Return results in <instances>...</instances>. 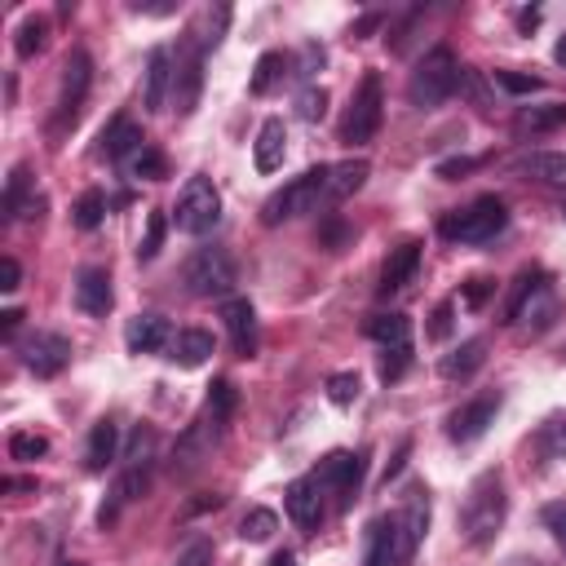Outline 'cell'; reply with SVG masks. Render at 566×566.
Returning <instances> with one entry per match:
<instances>
[{
    "label": "cell",
    "mask_w": 566,
    "mask_h": 566,
    "mask_svg": "<svg viewBox=\"0 0 566 566\" xmlns=\"http://www.w3.org/2000/svg\"><path fill=\"white\" fill-rule=\"evenodd\" d=\"M22 363H27V371L49 380L71 363V340L62 332H35V336L22 340Z\"/></svg>",
    "instance_id": "7c38bea8"
},
{
    "label": "cell",
    "mask_w": 566,
    "mask_h": 566,
    "mask_svg": "<svg viewBox=\"0 0 566 566\" xmlns=\"http://www.w3.org/2000/svg\"><path fill=\"white\" fill-rule=\"evenodd\" d=\"M177 566H212V548H208V544H190V548L177 557Z\"/></svg>",
    "instance_id": "7dc6e473"
},
{
    "label": "cell",
    "mask_w": 566,
    "mask_h": 566,
    "mask_svg": "<svg viewBox=\"0 0 566 566\" xmlns=\"http://www.w3.org/2000/svg\"><path fill=\"white\" fill-rule=\"evenodd\" d=\"M394 562H398V553H394V522H389V513H385V517H376V522L367 526L363 566H394Z\"/></svg>",
    "instance_id": "4316f807"
},
{
    "label": "cell",
    "mask_w": 566,
    "mask_h": 566,
    "mask_svg": "<svg viewBox=\"0 0 566 566\" xmlns=\"http://www.w3.org/2000/svg\"><path fill=\"white\" fill-rule=\"evenodd\" d=\"M283 509H287V517H292L301 531H314V526L323 522V486H318L314 478H296V482H287V491H283Z\"/></svg>",
    "instance_id": "5bb4252c"
},
{
    "label": "cell",
    "mask_w": 566,
    "mask_h": 566,
    "mask_svg": "<svg viewBox=\"0 0 566 566\" xmlns=\"http://www.w3.org/2000/svg\"><path fill=\"white\" fill-rule=\"evenodd\" d=\"M389 522H394V553H398V562H407L420 548V539L429 535V491L411 486L402 509L389 513Z\"/></svg>",
    "instance_id": "30bf717a"
},
{
    "label": "cell",
    "mask_w": 566,
    "mask_h": 566,
    "mask_svg": "<svg viewBox=\"0 0 566 566\" xmlns=\"http://www.w3.org/2000/svg\"><path fill=\"white\" fill-rule=\"evenodd\" d=\"M363 473H367V451H332L318 460L310 478L323 486V495H336V509H349L363 491Z\"/></svg>",
    "instance_id": "52a82bcc"
},
{
    "label": "cell",
    "mask_w": 566,
    "mask_h": 566,
    "mask_svg": "<svg viewBox=\"0 0 566 566\" xmlns=\"http://www.w3.org/2000/svg\"><path fill=\"white\" fill-rule=\"evenodd\" d=\"M115 455H119V424L115 420H97L93 433H88V447H84V469L102 473Z\"/></svg>",
    "instance_id": "603a6c76"
},
{
    "label": "cell",
    "mask_w": 566,
    "mask_h": 566,
    "mask_svg": "<svg viewBox=\"0 0 566 566\" xmlns=\"http://www.w3.org/2000/svg\"><path fill=\"white\" fill-rule=\"evenodd\" d=\"M142 146H146L142 128H137L133 119H124V115H119V119H111V124L102 128V146H97V150H102L106 159H119V164H128V159H133Z\"/></svg>",
    "instance_id": "7402d4cb"
},
{
    "label": "cell",
    "mask_w": 566,
    "mask_h": 566,
    "mask_svg": "<svg viewBox=\"0 0 566 566\" xmlns=\"http://www.w3.org/2000/svg\"><path fill=\"white\" fill-rule=\"evenodd\" d=\"M553 57L566 66V35H557V44H553Z\"/></svg>",
    "instance_id": "db71d44e"
},
{
    "label": "cell",
    "mask_w": 566,
    "mask_h": 566,
    "mask_svg": "<svg viewBox=\"0 0 566 566\" xmlns=\"http://www.w3.org/2000/svg\"><path fill=\"white\" fill-rule=\"evenodd\" d=\"M323 177H327V164L305 168L301 177H292L283 190H274V195L261 203V221H265V226H279V221H292V217H301V212L327 208V203H323Z\"/></svg>",
    "instance_id": "277c9868"
},
{
    "label": "cell",
    "mask_w": 566,
    "mask_h": 566,
    "mask_svg": "<svg viewBox=\"0 0 566 566\" xmlns=\"http://www.w3.org/2000/svg\"><path fill=\"white\" fill-rule=\"evenodd\" d=\"M49 451V438L44 433H27V429H18L13 438H9V455L13 460H40Z\"/></svg>",
    "instance_id": "60d3db41"
},
{
    "label": "cell",
    "mask_w": 566,
    "mask_h": 566,
    "mask_svg": "<svg viewBox=\"0 0 566 566\" xmlns=\"http://www.w3.org/2000/svg\"><path fill=\"white\" fill-rule=\"evenodd\" d=\"M367 336L380 340V349L385 345H411V318L407 314H376L367 323Z\"/></svg>",
    "instance_id": "f1b7e54d"
},
{
    "label": "cell",
    "mask_w": 566,
    "mask_h": 566,
    "mask_svg": "<svg viewBox=\"0 0 566 566\" xmlns=\"http://www.w3.org/2000/svg\"><path fill=\"white\" fill-rule=\"evenodd\" d=\"M93 84V62L84 49H71L66 66H62V88H57V115H53V133H66L75 119H80V106H84V93Z\"/></svg>",
    "instance_id": "9c48e42d"
},
{
    "label": "cell",
    "mask_w": 566,
    "mask_h": 566,
    "mask_svg": "<svg viewBox=\"0 0 566 566\" xmlns=\"http://www.w3.org/2000/svg\"><path fill=\"white\" fill-rule=\"evenodd\" d=\"M566 124V102H548V106H522L513 128L517 133H553Z\"/></svg>",
    "instance_id": "83f0119b"
},
{
    "label": "cell",
    "mask_w": 566,
    "mask_h": 566,
    "mask_svg": "<svg viewBox=\"0 0 566 566\" xmlns=\"http://www.w3.org/2000/svg\"><path fill=\"white\" fill-rule=\"evenodd\" d=\"M504 513H509V495H504V478L495 469L478 473L469 495H464V509H460V531L473 548H486L500 526H504Z\"/></svg>",
    "instance_id": "6da1fadb"
},
{
    "label": "cell",
    "mask_w": 566,
    "mask_h": 566,
    "mask_svg": "<svg viewBox=\"0 0 566 566\" xmlns=\"http://www.w3.org/2000/svg\"><path fill=\"white\" fill-rule=\"evenodd\" d=\"M265 566H296V557H292V553H287V548H283V553H274V557H270V562H265Z\"/></svg>",
    "instance_id": "f5cc1de1"
},
{
    "label": "cell",
    "mask_w": 566,
    "mask_h": 566,
    "mask_svg": "<svg viewBox=\"0 0 566 566\" xmlns=\"http://www.w3.org/2000/svg\"><path fill=\"white\" fill-rule=\"evenodd\" d=\"M504 566H535V562H526V557H509Z\"/></svg>",
    "instance_id": "11a10c76"
},
{
    "label": "cell",
    "mask_w": 566,
    "mask_h": 566,
    "mask_svg": "<svg viewBox=\"0 0 566 566\" xmlns=\"http://www.w3.org/2000/svg\"><path fill=\"white\" fill-rule=\"evenodd\" d=\"M172 71H177L172 53H168L164 44L150 49V57H146V84H142V102H146V111H159V106H164V97L172 93Z\"/></svg>",
    "instance_id": "2e32d148"
},
{
    "label": "cell",
    "mask_w": 566,
    "mask_h": 566,
    "mask_svg": "<svg viewBox=\"0 0 566 566\" xmlns=\"http://www.w3.org/2000/svg\"><path fill=\"white\" fill-rule=\"evenodd\" d=\"M486 363V340L482 336H473V340H464V345H455L442 363H438V371L447 376V380H469L478 367Z\"/></svg>",
    "instance_id": "484cf974"
},
{
    "label": "cell",
    "mask_w": 566,
    "mask_h": 566,
    "mask_svg": "<svg viewBox=\"0 0 566 566\" xmlns=\"http://www.w3.org/2000/svg\"><path fill=\"white\" fill-rule=\"evenodd\" d=\"M274 531H279V517H274L270 509H248L243 522H239V539H248V544H261V539H270Z\"/></svg>",
    "instance_id": "4dcf8cb0"
},
{
    "label": "cell",
    "mask_w": 566,
    "mask_h": 566,
    "mask_svg": "<svg viewBox=\"0 0 566 566\" xmlns=\"http://www.w3.org/2000/svg\"><path fill=\"white\" fill-rule=\"evenodd\" d=\"M208 354H212V336L203 327H181L168 345V358L177 367H199V363H208Z\"/></svg>",
    "instance_id": "d4e9b609"
},
{
    "label": "cell",
    "mask_w": 566,
    "mask_h": 566,
    "mask_svg": "<svg viewBox=\"0 0 566 566\" xmlns=\"http://www.w3.org/2000/svg\"><path fill=\"white\" fill-rule=\"evenodd\" d=\"M279 75H283V53H261V57H256V71H252V84H248V88L261 97V93H270V88H274V80H279Z\"/></svg>",
    "instance_id": "d590c367"
},
{
    "label": "cell",
    "mask_w": 566,
    "mask_h": 566,
    "mask_svg": "<svg viewBox=\"0 0 566 566\" xmlns=\"http://www.w3.org/2000/svg\"><path fill=\"white\" fill-rule=\"evenodd\" d=\"M504 226H509V208H504V199L482 195V199H473L469 208L447 212V217L438 221V234L451 239V243H486V239H495Z\"/></svg>",
    "instance_id": "3957f363"
},
{
    "label": "cell",
    "mask_w": 566,
    "mask_h": 566,
    "mask_svg": "<svg viewBox=\"0 0 566 566\" xmlns=\"http://www.w3.org/2000/svg\"><path fill=\"white\" fill-rule=\"evenodd\" d=\"M27 181H31V168H27V164H18V168H13V177H9V186H4V217H18V212H22Z\"/></svg>",
    "instance_id": "b9f144b4"
},
{
    "label": "cell",
    "mask_w": 566,
    "mask_h": 566,
    "mask_svg": "<svg viewBox=\"0 0 566 566\" xmlns=\"http://www.w3.org/2000/svg\"><path fill=\"white\" fill-rule=\"evenodd\" d=\"M539 442H544V455H548V460H566V416H553V420L544 424Z\"/></svg>",
    "instance_id": "7bdbcfd3"
},
{
    "label": "cell",
    "mask_w": 566,
    "mask_h": 566,
    "mask_svg": "<svg viewBox=\"0 0 566 566\" xmlns=\"http://www.w3.org/2000/svg\"><path fill=\"white\" fill-rule=\"evenodd\" d=\"M234 402H239L234 385H230L226 376H217V380L208 385V416H212V424H217V420H230V416H234Z\"/></svg>",
    "instance_id": "d6a6232c"
},
{
    "label": "cell",
    "mask_w": 566,
    "mask_h": 566,
    "mask_svg": "<svg viewBox=\"0 0 566 566\" xmlns=\"http://www.w3.org/2000/svg\"><path fill=\"white\" fill-rule=\"evenodd\" d=\"M367 172H371L367 159H340V164H327V177H323V203L332 208V203L349 199V195L367 181Z\"/></svg>",
    "instance_id": "d6986e66"
},
{
    "label": "cell",
    "mask_w": 566,
    "mask_h": 566,
    "mask_svg": "<svg viewBox=\"0 0 566 566\" xmlns=\"http://www.w3.org/2000/svg\"><path fill=\"white\" fill-rule=\"evenodd\" d=\"M296 115H301L305 124L323 119V115H327V88H318V84L301 88V93H296Z\"/></svg>",
    "instance_id": "74e56055"
},
{
    "label": "cell",
    "mask_w": 566,
    "mask_h": 566,
    "mask_svg": "<svg viewBox=\"0 0 566 566\" xmlns=\"http://www.w3.org/2000/svg\"><path fill=\"white\" fill-rule=\"evenodd\" d=\"M380 115H385L380 75H376V71H367V75L358 80L354 97H349L345 119H340V142H345V146H363V142H371V137H376V128H380Z\"/></svg>",
    "instance_id": "8992f818"
},
{
    "label": "cell",
    "mask_w": 566,
    "mask_h": 566,
    "mask_svg": "<svg viewBox=\"0 0 566 566\" xmlns=\"http://www.w3.org/2000/svg\"><path fill=\"white\" fill-rule=\"evenodd\" d=\"M407 367H411V345H385V349H380V380H385V385L398 380Z\"/></svg>",
    "instance_id": "f35d334b"
},
{
    "label": "cell",
    "mask_w": 566,
    "mask_h": 566,
    "mask_svg": "<svg viewBox=\"0 0 566 566\" xmlns=\"http://www.w3.org/2000/svg\"><path fill=\"white\" fill-rule=\"evenodd\" d=\"M562 354H566V349H562Z\"/></svg>",
    "instance_id": "6f0895ef"
},
{
    "label": "cell",
    "mask_w": 566,
    "mask_h": 566,
    "mask_svg": "<svg viewBox=\"0 0 566 566\" xmlns=\"http://www.w3.org/2000/svg\"><path fill=\"white\" fill-rule=\"evenodd\" d=\"M18 279H22L18 261H13V256H0V292H13V287H18Z\"/></svg>",
    "instance_id": "c3c4849f"
},
{
    "label": "cell",
    "mask_w": 566,
    "mask_h": 566,
    "mask_svg": "<svg viewBox=\"0 0 566 566\" xmlns=\"http://www.w3.org/2000/svg\"><path fill=\"white\" fill-rule=\"evenodd\" d=\"M234 261L226 248H195L181 265V283L190 296H226L234 287Z\"/></svg>",
    "instance_id": "5b68a950"
},
{
    "label": "cell",
    "mask_w": 566,
    "mask_h": 566,
    "mask_svg": "<svg viewBox=\"0 0 566 566\" xmlns=\"http://www.w3.org/2000/svg\"><path fill=\"white\" fill-rule=\"evenodd\" d=\"M416 265H420V243H416V239L398 243V248L385 256V265H380V296H389V292H402V287L411 283Z\"/></svg>",
    "instance_id": "44dd1931"
},
{
    "label": "cell",
    "mask_w": 566,
    "mask_h": 566,
    "mask_svg": "<svg viewBox=\"0 0 566 566\" xmlns=\"http://www.w3.org/2000/svg\"><path fill=\"white\" fill-rule=\"evenodd\" d=\"M340 239H345V226L332 217V221L323 226V248H340Z\"/></svg>",
    "instance_id": "f907efd6"
},
{
    "label": "cell",
    "mask_w": 566,
    "mask_h": 566,
    "mask_svg": "<svg viewBox=\"0 0 566 566\" xmlns=\"http://www.w3.org/2000/svg\"><path fill=\"white\" fill-rule=\"evenodd\" d=\"M495 411H500V394H478L469 402H460L451 416H447V438L451 442H478L491 424H495Z\"/></svg>",
    "instance_id": "8fae6325"
},
{
    "label": "cell",
    "mask_w": 566,
    "mask_h": 566,
    "mask_svg": "<svg viewBox=\"0 0 566 566\" xmlns=\"http://www.w3.org/2000/svg\"><path fill=\"white\" fill-rule=\"evenodd\" d=\"M283 155H287V128H283L279 115H270L261 124L256 142H252V164H256V172H279L283 168Z\"/></svg>",
    "instance_id": "ac0fdd59"
},
{
    "label": "cell",
    "mask_w": 566,
    "mask_h": 566,
    "mask_svg": "<svg viewBox=\"0 0 566 566\" xmlns=\"http://www.w3.org/2000/svg\"><path fill=\"white\" fill-rule=\"evenodd\" d=\"M172 336H177V332L168 327L164 314H133L128 327H124V345H128V354H155V349L172 345Z\"/></svg>",
    "instance_id": "9a60e30c"
},
{
    "label": "cell",
    "mask_w": 566,
    "mask_h": 566,
    "mask_svg": "<svg viewBox=\"0 0 566 566\" xmlns=\"http://www.w3.org/2000/svg\"><path fill=\"white\" fill-rule=\"evenodd\" d=\"M18 323H22V310H4V314H0V336H13Z\"/></svg>",
    "instance_id": "816d5d0a"
},
{
    "label": "cell",
    "mask_w": 566,
    "mask_h": 566,
    "mask_svg": "<svg viewBox=\"0 0 566 566\" xmlns=\"http://www.w3.org/2000/svg\"><path fill=\"white\" fill-rule=\"evenodd\" d=\"M486 292H491V279H469V287H464V305H482Z\"/></svg>",
    "instance_id": "681fc988"
},
{
    "label": "cell",
    "mask_w": 566,
    "mask_h": 566,
    "mask_svg": "<svg viewBox=\"0 0 566 566\" xmlns=\"http://www.w3.org/2000/svg\"><path fill=\"white\" fill-rule=\"evenodd\" d=\"M460 75H464V66L455 62V53H451V49H429V53L416 62L411 84H407L411 106H420V111L442 106V102L460 88Z\"/></svg>",
    "instance_id": "7a4b0ae2"
},
{
    "label": "cell",
    "mask_w": 566,
    "mask_h": 566,
    "mask_svg": "<svg viewBox=\"0 0 566 566\" xmlns=\"http://www.w3.org/2000/svg\"><path fill=\"white\" fill-rule=\"evenodd\" d=\"M124 168H128V177H142V181H159L168 172V164H164V155L155 146H142Z\"/></svg>",
    "instance_id": "836d02e7"
},
{
    "label": "cell",
    "mask_w": 566,
    "mask_h": 566,
    "mask_svg": "<svg viewBox=\"0 0 566 566\" xmlns=\"http://www.w3.org/2000/svg\"><path fill=\"white\" fill-rule=\"evenodd\" d=\"M57 566H80V562H57Z\"/></svg>",
    "instance_id": "9f6ffc18"
},
{
    "label": "cell",
    "mask_w": 566,
    "mask_h": 566,
    "mask_svg": "<svg viewBox=\"0 0 566 566\" xmlns=\"http://www.w3.org/2000/svg\"><path fill=\"white\" fill-rule=\"evenodd\" d=\"M164 234H168V217H164V212H150V217H146V234H142L137 256H142V261H155L159 248H164Z\"/></svg>",
    "instance_id": "8d00e7d4"
},
{
    "label": "cell",
    "mask_w": 566,
    "mask_h": 566,
    "mask_svg": "<svg viewBox=\"0 0 566 566\" xmlns=\"http://www.w3.org/2000/svg\"><path fill=\"white\" fill-rule=\"evenodd\" d=\"M199 88H203V53H190L172 71V111L190 115L199 106Z\"/></svg>",
    "instance_id": "e0dca14e"
},
{
    "label": "cell",
    "mask_w": 566,
    "mask_h": 566,
    "mask_svg": "<svg viewBox=\"0 0 566 566\" xmlns=\"http://www.w3.org/2000/svg\"><path fill=\"white\" fill-rule=\"evenodd\" d=\"M212 424L208 420H199V424H190L186 433H181V442H177V460H181V469H190V464H199V455H208V447H212V438H203Z\"/></svg>",
    "instance_id": "f546056e"
},
{
    "label": "cell",
    "mask_w": 566,
    "mask_h": 566,
    "mask_svg": "<svg viewBox=\"0 0 566 566\" xmlns=\"http://www.w3.org/2000/svg\"><path fill=\"white\" fill-rule=\"evenodd\" d=\"M75 305L84 314H93V318H102L111 310V274L102 265H84L75 274Z\"/></svg>",
    "instance_id": "ffe728a7"
},
{
    "label": "cell",
    "mask_w": 566,
    "mask_h": 566,
    "mask_svg": "<svg viewBox=\"0 0 566 566\" xmlns=\"http://www.w3.org/2000/svg\"><path fill=\"white\" fill-rule=\"evenodd\" d=\"M172 221L181 234H208L217 221H221V195L208 177H190L177 195V208H172Z\"/></svg>",
    "instance_id": "ba28073f"
},
{
    "label": "cell",
    "mask_w": 566,
    "mask_h": 566,
    "mask_svg": "<svg viewBox=\"0 0 566 566\" xmlns=\"http://www.w3.org/2000/svg\"><path fill=\"white\" fill-rule=\"evenodd\" d=\"M358 389H363V385H358V371H332V376H327V398H332L336 407H349V402L358 398Z\"/></svg>",
    "instance_id": "ab89813d"
},
{
    "label": "cell",
    "mask_w": 566,
    "mask_h": 566,
    "mask_svg": "<svg viewBox=\"0 0 566 566\" xmlns=\"http://www.w3.org/2000/svg\"><path fill=\"white\" fill-rule=\"evenodd\" d=\"M495 84H500V88H509V93H517V97H526V93H539V88H544V80H539V75H522V71H495Z\"/></svg>",
    "instance_id": "ee69618b"
},
{
    "label": "cell",
    "mask_w": 566,
    "mask_h": 566,
    "mask_svg": "<svg viewBox=\"0 0 566 566\" xmlns=\"http://www.w3.org/2000/svg\"><path fill=\"white\" fill-rule=\"evenodd\" d=\"M71 212H75V226H80V230H97L102 217H106V195H102V190H84Z\"/></svg>",
    "instance_id": "1f68e13d"
},
{
    "label": "cell",
    "mask_w": 566,
    "mask_h": 566,
    "mask_svg": "<svg viewBox=\"0 0 566 566\" xmlns=\"http://www.w3.org/2000/svg\"><path fill=\"white\" fill-rule=\"evenodd\" d=\"M544 526L553 531L557 548L566 553V500H553V504H544Z\"/></svg>",
    "instance_id": "f6af8a7d"
},
{
    "label": "cell",
    "mask_w": 566,
    "mask_h": 566,
    "mask_svg": "<svg viewBox=\"0 0 566 566\" xmlns=\"http://www.w3.org/2000/svg\"><path fill=\"white\" fill-rule=\"evenodd\" d=\"M44 35H49V22H44V18H27V22L18 27V40H13L18 57H35V53L44 49Z\"/></svg>",
    "instance_id": "e575fe53"
},
{
    "label": "cell",
    "mask_w": 566,
    "mask_h": 566,
    "mask_svg": "<svg viewBox=\"0 0 566 566\" xmlns=\"http://www.w3.org/2000/svg\"><path fill=\"white\" fill-rule=\"evenodd\" d=\"M447 332H451V301H442V305L433 310V323H429V336H433V340H442Z\"/></svg>",
    "instance_id": "bcb514c9"
},
{
    "label": "cell",
    "mask_w": 566,
    "mask_h": 566,
    "mask_svg": "<svg viewBox=\"0 0 566 566\" xmlns=\"http://www.w3.org/2000/svg\"><path fill=\"white\" fill-rule=\"evenodd\" d=\"M517 172H526L531 181H544V186H557L566 190V155L557 150H531L517 159Z\"/></svg>",
    "instance_id": "cb8c5ba5"
},
{
    "label": "cell",
    "mask_w": 566,
    "mask_h": 566,
    "mask_svg": "<svg viewBox=\"0 0 566 566\" xmlns=\"http://www.w3.org/2000/svg\"><path fill=\"white\" fill-rule=\"evenodd\" d=\"M221 323H226V332H230L234 354H239V358H252V354H256V310H252V301H243V296L221 301Z\"/></svg>",
    "instance_id": "4fadbf2b"
}]
</instances>
